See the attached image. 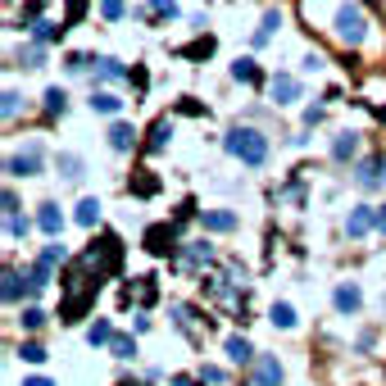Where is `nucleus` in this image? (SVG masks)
<instances>
[{"label":"nucleus","instance_id":"20e7f679","mask_svg":"<svg viewBox=\"0 0 386 386\" xmlns=\"http://www.w3.org/2000/svg\"><path fill=\"white\" fill-rule=\"evenodd\" d=\"M96 291H101V286H86V291H68V300L59 305V322H78L86 309L96 305Z\"/></svg>","mask_w":386,"mask_h":386},{"label":"nucleus","instance_id":"7ed1b4c3","mask_svg":"<svg viewBox=\"0 0 386 386\" xmlns=\"http://www.w3.org/2000/svg\"><path fill=\"white\" fill-rule=\"evenodd\" d=\"M336 36L345 46H364L368 41V14L359 5H341L336 9Z\"/></svg>","mask_w":386,"mask_h":386},{"label":"nucleus","instance_id":"49530a36","mask_svg":"<svg viewBox=\"0 0 386 386\" xmlns=\"http://www.w3.org/2000/svg\"><path fill=\"white\" fill-rule=\"evenodd\" d=\"M123 386H128V382H123Z\"/></svg>","mask_w":386,"mask_h":386},{"label":"nucleus","instance_id":"aec40b11","mask_svg":"<svg viewBox=\"0 0 386 386\" xmlns=\"http://www.w3.org/2000/svg\"><path fill=\"white\" fill-rule=\"evenodd\" d=\"M168 136H173V128H168V118H159L155 123V128H151V141H146V151H164V146H168Z\"/></svg>","mask_w":386,"mask_h":386},{"label":"nucleus","instance_id":"6ab92c4d","mask_svg":"<svg viewBox=\"0 0 386 386\" xmlns=\"http://www.w3.org/2000/svg\"><path fill=\"white\" fill-rule=\"evenodd\" d=\"M205 228H209V232H232L236 218L228 214V209H209V214H205Z\"/></svg>","mask_w":386,"mask_h":386},{"label":"nucleus","instance_id":"9d476101","mask_svg":"<svg viewBox=\"0 0 386 386\" xmlns=\"http://www.w3.org/2000/svg\"><path fill=\"white\" fill-rule=\"evenodd\" d=\"M332 305L341 309V314H359V305H364V291H359L355 282H341V286L332 291Z\"/></svg>","mask_w":386,"mask_h":386},{"label":"nucleus","instance_id":"4c0bfd02","mask_svg":"<svg viewBox=\"0 0 386 386\" xmlns=\"http://www.w3.org/2000/svg\"><path fill=\"white\" fill-rule=\"evenodd\" d=\"M101 78L105 82H118L123 78V64H118V59H101Z\"/></svg>","mask_w":386,"mask_h":386},{"label":"nucleus","instance_id":"4be33fe9","mask_svg":"<svg viewBox=\"0 0 386 386\" xmlns=\"http://www.w3.org/2000/svg\"><path fill=\"white\" fill-rule=\"evenodd\" d=\"M332 155H336V159L359 155V136H355V132H341V136H336V146H332Z\"/></svg>","mask_w":386,"mask_h":386},{"label":"nucleus","instance_id":"393cba45","mask_svg":"<svg viewBox=\"0 0 386 386\" xmlns=\"http://www.w3.org/2000/svg\"><path fill=\"white\" fill-rule=\"evenodd\" d=\"M232 78L236 82H259V64H255V59H236V64H232Z\"/></svg>","mask_w":386,"mask_h":386},{"label":"nucleus","instance_id":"9b49d317","mask_svg":"<svg viewBox=\"0 0 386 386\" xmlns=\"http://www.w3.org/2000/svg\"><path fill=\"white\" fill-rule=\"evenodd\" d=\"M255 386H282V364L273 355H259L255 359Z\"/></svg>","mask_w":386,"mask_h":386},{"label":"nucleus","instance_id":"79ce46f5","mask_svg":"<svg viewBox=\"0 0 386 386\" xmlns=\"http://www.w3.org/2000/svg\"><path fill=\"white\" fill-rule=\"evenodd\" d=\"M19 59H23L28 68H41V46H28V51H23Z\"/></svg>","mask_w":386,"mask_h":386},{"label":"nucleus","instance_id":"e433bc0d","mask_svg":"<svg viewBox=\"0 0 386 386\" xmlns=\"http://www.w3.org/2000/svg\"><path fill=\"white\" fill-rule=\"evenodd\" d=\"M86 14V0H68V9H64V28H73V23H78Z\"/></svg>","mask_w":386,"mask_h":386},{"label":"nucleus","instance_id":"cd10ccee","mask_svg":"<svg viewBox=\"0 0 386 386\" xmlns=\"http://www.w3.org/2000/svg\"><path fill=\"white\" fill-rule=\"evenodd\" d=\"M68 109V96L59 91V86H51V91H46V114H64Z\"/></svg>","mask_w":386,"mask_h":386},{"label":"nucleus","instance_id":"1a4fd4ad","mask_svg":"<svg viewBox=\"0 0 386 386\" xmlns=\"http://www.w3.org/2000/svg\"><path fill=\"white\" fill-rule=\"evenodd\" d=\"M268 91H273V101H278V105H295V101H300V82H295L291 73H278V78L268 82Z\"/></svg>","mask_w":386,"mask_h":386},{"label":"nucleus","instance_id":"f8f14e48","mask_svg":"<svg viewBox=\"0 0 386 386\" xmlns=\"http://www.w3.org/2000/svg\"><path fill=\"white\" fill-rule=\"evenodd\" d=\"M36 228H41V232L55 241V236L64 232V214H59V205H41V214H36Z\"/></svg>","mask_w":386,"mask_h":386},{"label":"nucleus","instance_id":"ea45409f","mask_svg":"<svg viewBox=\"0 0 386 386\" xmlns=\"http://www.w3.org/2000/svg\"><path fill=\"white\" fill-rule=\"evenodd\" d=\"M200 382H209V386H223V382H228V372H223V368H200Z\"/></svg>","mask_w":386,"mask_h":386},{"label":"nucleus","instance_id":"a18cd8bd","mask_svg":"<svg viewBox=\"0 0 386 386\" xmlns=\"http://www.w3.org/2000/svg\"><path fill=\"white\" fill-rule=\"evenodd\" d=\"M377 232H386V205L377 209Z\"/></svg>","mask_w":386,"mask_h":386},{"label":"nucleus","instance_id":"f704fd0d","mask_svg":"<svg viewBox=\"0 0 386 386\" xmlns=\"http://www.w3.org/2000/svg\"><path fill=\"white\" fill-rule=\"evenodd\" d=\"M59 32H64V28H55V23H32V36H36V41H55Z\"/></svg>","mask_w":386,"mask_h":386},{"label":"nucleus","instance_id":"dca6fc26","mask_svg":"<svg viewBox=\"0 0 386 386\" xmlns=\"http://www.w3.org/2000/svg\"><path fill=\"white\" fill-rule=\"evenodd\" d=\"M82 223V228H96V223H101V200H96V195H86V200L78 205V214H73Z\"/></svg>","mask_w":386,"mask_h":386},{"label":"nucleus","instance_id":"2f4dec72","mask_svg":"<svg viewBox=\"0 0 386 386\" xmlns=\"http://www.w3.org/2000/svg\"><path fill=\"white\" fill-rule=\"evenodd\" d=\"M59 173H64V178H68V182H78V178H82V159H73V155H64V159H59Z\"/></svg>","mask_w":386,"mask_h":386},{"label":"nucleus","instance_id":"58836bf2","mask_svg":"<svg viewBox=\"0 0 386 386\" xmlns=\"http://www.w3.org/2000/svg\"><path fill=\"white\" fill-rule=\"evenodd\" d=\"M101 14L114 23V19H123V0H101Z\"/></svg>","mask_w":386,"mask_h":386},{"label":"nucleus","instance_id":"a19ab883","mask_svg":"<svg viewBox=\"0 0 386 386\" xmlns=\"http://www.w3.org/2000/svg\"><path fill=\"white\" fill-rule=\"evenodd\" d=\"M151 9L164 14V19H178V5H173V0H151Z\"/></svg>","mask_w":386,"mask_h":386},{"label":"nucleus","instance_id":"c85d7f7f","mask_svg":"<svg viewBox=\"0 0 386 386\" xmlns=\"http://www.w3.org/2000/svg\"><path fill=\"white\" fill-rule=\"evenodd\" d=\"M273 322H278V327H295V309L286 300H278V305H273Z\"/></svg>","mask_w":386,"mask_h":386},{"label":"nucleus","instance_id":"0eeeda50","mask_svg":"<svg viewBox=\"0 0 386 386\" xmlns=\"http://www.w3.org/2000/svg\"><path fill=\"white\" fill-rule=\"evenodd\" d=\"M355 182L364 186V191H372V186H382V182H386V159H382V155H372V159H359V168H355Z\"/></svg>","mask_w":386,"mask_h":386},{"label":"nucleus","instance_id":"473e14b6","mask_svg":"<svg viewBox=\"0 0 386 386\" xmlns=\"http://www.w3.org/2000/svg\"><path fill=\"white\" fill-rule=\"evenodd\" d=\"M23 327H28V332H36V327H41V322H46V314H41V309H36V305H28V309H23Z\"/></svg>","mask_w":386,"mask_h":386},{"label":"nucleus","instance_id":"7c9ffc66","mask_svg":"<svg viewBox=\"0 0 386 386\" xmlns=\"http://www.w3.org/2000/svg\"><path fill=\"white\" fill-rule=\"evenodd\" d=\"M19 359H23V364H46V350H41L36 341H28V345L19 350Z\"/></svg>","mask_w":386,"mask_h":386},{"label":"nucleus","instance_id":"37998d69","mask_svg":"<svg viewBox=\"0 0 386 386\" xmlns=\"http://www.w3.org/2000/svg\"><path fill=\"white\" fill-rule=\"evenodd\" d=\"M0 114H5V118L19 114V91H5V105H0Z\"/></svg>","mask_w":386,"mask_h":386},{"label":"nucleus","instance_id":"5701e85b","mask_svg":"<svg viewBox=\"0 0 386 386\" xmlns=\"http://www.w3.org/2000/svg\"><path fill=\"white\" fill-rule=\"evenodd\" d=\"M86 341H91V345H109V341H114V327H109V318H96L91 332H86Z\"/></svg>","mask_w":386,"mask_h":386},{"label":"nucleus","instance_id":"a878e982","mask_svg":"<svg viewBox=\"0 0 386 386\" xmlns=\"http://www.w3.org/2000/svg\"><path fill=\"white\" fill-rule=\"evenodd\" d=\"M91 109H96V114H118L123 101H118V96H109V91H96L91 96Z\"/></svg>","mask_w":386,"mask_h":386},{"label":"nucleus","instance_id":"c03bdc74","mask_svg":"<svg viewBox=\"0 0 386 386\" xmlns=\"http://www.w3.org/2000/svg\"><path fill=\"white\" fill-rule=\"evenodd\" d=\"M23 386H51V377H28Z\"/></svg>","mask_w":386,"mask_h":386},{"label":"nucleus","instance_id":"f03ea898","mask_svg":"<svg viewBox=\"0 0 386 386\" xmlns=\"http://www.w3.org/2000/svg\"><path fill=\"white\" fill-rule=\"evenodd\" d=\"M223 146H228V155H236L241 164H250V168H259L268 159V136L255 132V128H232L228 136H223Z\"/></svg>","mask_w":386,"mask_h":386},{"label":"nucleus","instance_id":"a211bd4d","mask_svg":"<svg viewBox=\"0 0 386 386\" xmlns=\"http://www.w3.org/2000/svg\"><path fill=\"white\" fill-rule=\"evenodd\" d=\"M132 191H136V195H155V191H159V178H155L151 168H136V178H132Z\"/></svg>","mask_w":386,"mask_h":386},{"label":"nucleus","instance_id":"b1692460","mask_svg":"<svg viewBox=\"0 0 386 386\" xmlns=\"http://www.w3.org/2000/svg\"><path fill=\"white\" fill-rule=\"evenodd\" d=\"M278 28H282V14H278V9H268V14H264V23H259V32H255V46H264V41H268V36L278 32Z\"/></svg>","mask_w":386,"mask_h":386},{"label":"nucleus","instance_id":"72a5a7b5","mask_svg":"<svg viewBox=\"0 0 386 386\" xmlns=\"http://www.w3.org/2000/svg\"><path fill=\"white\" fill-rule=\"evenodd\" d=\"M5 232L14 236V241H19V236H28V218H19V214H5Z\"/></svg>","mask_w":386,"mask_h":386},{"label":"nucleus","instance_id":"4468645a","mask_svg":"<svg viewBox=\"0 0 386 386\" xmlns=\"http://www.w3.org/2000/svg\"><path fill=\"white\" fill-rule=\"evenodd\" d=\"M5 168L14 173V178H32L36 173V151H23V155H9L5 159Z\"/></svg>","mask_w":386,"mask_h":386},{"label":"nucleus","instance_id":"39448f33","mask_svg":"<svg viewBox=\"0 0 386 386\" xmlns=\"http://www.w3.org/2000/svg\"><path fill=\"white\" fill-rule=\"evenodd\" d=\"M178 232L168 228V223H155V228H146V250L151 255H178Z\"/></svg>","mask_w":386,"mask_h":386},{"label":"nucleus","instance_id":"ddd939ff","mask_svg":"<svg viewBox=\"0 0 386 386\" xmlns=\"http://www.w3.org/2000/svg\"><path fill=\"white\" fill-rule=\"evenodd\" d=\"M155 295H159V286H155V278H136V286H128V291H123V300H136V305H151L155 300Z\"/></svg>","mask_w":386,"mask_h":386},{"label":"nucleus","instance_id":"c756f323","mask_svg":"<svg viewBox=\"0 0 386 386\" xmlns=\"http://www.w3.org/2000/svg\"><path fill=\"white\" fill-rule=\"evenodd\" d=\"M109 350H114L118 359H132V355H136V341H132V336H114V341H109Z\"/></svg>","mask_w":386,"mask_h":386},{"label":"nucleus","instance_id":"423d86ee","mask_svg":"<svg viewBox=\"0 0 386 386\" xmlns=\"http://www.w3.org/2000/svg\"><path fill=\"white\" fill-rule=\"evenodd\" d=\"M178 264H182V268H191V273L209 268V264H214V245H209V241H191L186 250H178Z\"/></svg>","mask_w":386,"mask_h":386},{"label":"nucleus","instance_id":"f3484780","mask_svg":"<svg viewBox=\"0 0 386 386\" xmlns=\"http://www.w3.org/2000/svg\"><path fill=\"white\" fill-rule=\"evenodd\" d=\"M132 141H136V132L128 123H114V128H109V146H114V151H132Z\"/></svg>","mask_w":386,"mask_h":386},{"label":"nucleus","instance_id":"6e6552de","mask_svg":"<svg viewBox=\"0 0 386 386\" xmlns=\"http://www.w3.org/2000/svg\"><path fill=\"white\" fill-rule=\"evenodd\" d=\"M372 228H377V209H372V205H355L350 218H345V232H350V236H368Z\"/></svg>","mask_w":386,"mask_h":386},{"label":"nucleus","instance_id":"2eb2a0df","mask_svg":"<svg viewBox=\"0 0 386 386\" xmlns=\"http://www.w3.org/2000/svg\"><path fill=\"white\" fill-rule=\"evenodd\" d=\"M228 359H232V364H255L250 341H245V336H228Z\"/></svg>","mask_w":386,"mask_h":386},{"label":"nucleus","instance_id":"f257e3e1","mask_svg":"<svg viewBox=\"0 0 386 386\" xmlns=\"http://www.w3.org/2000/svg\"><path fill=\"white\" fill-rule=\"evenodd\" d=\"M78 264H82L86 273H91L96 282H105L109 273H118V264H123V245H118V236H109V232H105L101 241H91V245L82 250Z\"/></svg>","mask_w":386,"mask_h":386},{"label":"nucleus","instance_id":"bb28decb","mask_svg":"<svg viewBox=\"0 0 386 386\" xmlns=\"http://www.w3.org/2000/svg\"><path fill=\"white\" fill-rule=\"evenodd\" d=\"M36 264H46V268H55V264H64V245H59V236H55V241H51V245H46V250H41V259H36Z\"/></svg>","mask_w":386,"mask_h":386},{"label":"nucleus","instance_id":"c9c22d12","mask_svg":"<svg viewBox=\"0 0 386 386\" xmlns=\"http://www.w3.org/2000/svg\"><path fill=\"white\" fill-rule=\"evenodd\" d=\"M19 282H23V278H19L14 268H9V273H5V300H9V305H14V300H19V291H23Z\"/></svg>","mask_w":386,"mask_h":386},{"label":"nucleus","instance_id":"412c9836","mask_svg":"<svg viewBox=\"0 0 386 386\" xmlns=\"http://www.w3.org/2000/svg\"><path fill=\"white\" fill-rule=\"evenodd\" d=\"M182 55L186 59H209V55H214V36H195L191 46H182Z\"/></svg>","mask_w":386,"mask_h":386}]
</instances>
